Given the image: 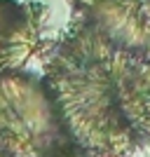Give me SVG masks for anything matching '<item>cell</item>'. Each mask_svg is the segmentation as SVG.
<instances>
[{
  "mask_svg": "<svg viewBox=\"0 0 150 157\" xmlns=\"http://www.w3.org/2000/svg\"><path fill=\"white\" fill-rule=\"evenodd\" d=\"M42 61V78L89 157L150 155V56L71 19Z\"/></svg>",
  "mask_w": 150,
  "mask_h": 157,
  "instance_id": "obj_1",
  "label": "cell"
},
{
  "mask_svg": "<svg viewBox=\"0 0 150 157\" xmlns=\"http://www.w3.org/2000/svg\"><path fill=\"white\" fill-rule=\"evenodd\" d=\"M0 157H89L45 78L0 68Z\"/></svg>",
  "mask_w": 150,
  "mask_h": 157,
  "instance_id": "obj_2",
  "label": "cell"
},
{
  "mask_svg": "<svg viewBox=\"0 0 150 157\" xmlns=\"http://www.w3.org/2000/svg\"><path fill=\"white\" fill-rule=\"evenodd\" d=\"M73 14L110 42L150 56V0H71Z\"/></svg>",
  "mask_w": 150,
  "mask_h": 157,
  "instance_id": "obj_3",
  "label": "cell"
}]
</instances>
